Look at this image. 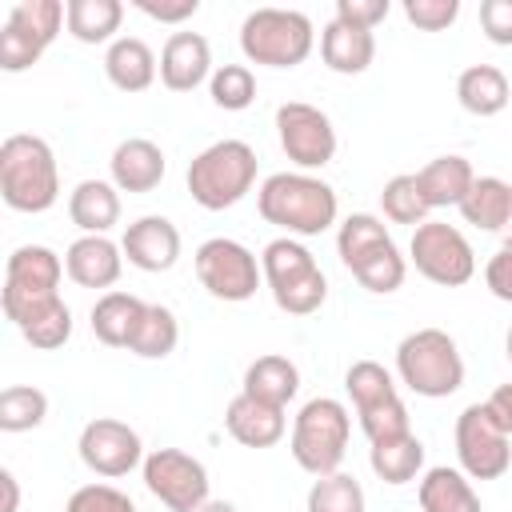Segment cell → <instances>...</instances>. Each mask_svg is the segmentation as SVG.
Wrapping results in <instances>:
<instances>
[{
  "label": "cell",
  "mask_w": 512,
  "mask_h": 512,
  "mask_svg": "<svg viewBox=\"0 0 512 512\" xmlns=\"http://www.w3.org/2000/svg\"><path fill=\"white\" fill-rule=\"evenodd\" d=\"M256 212L284 228V236H320L336 224V188L312 172H272L256 188Z\"/></svg>",
  "instance_id": "6da1fadb"
},
{
  "label": "cell",
  "mask_w": 512,
  "mask_h": 512,
  "mask_svg": "<svg viewBox=\"0 0 512 512\" xmlns=\"http://www.w3.org/2000/svg\"><path fill=\"white\" fill-rule=\"evenodd\" d=\"M0 196L12 212H48L60 200L56 152L44 136L12 132L0 144Z\"/></svg>",
  "instance_id": "7a4b0ae2"
},
{
  "label": "cell",
  "mask_w": 512,
  "mask_h": 512,
  "mask_svg": "<svg viewBox=\"0 0 512 512\" xmlns=\"http://www.w3.org/2000/svg\"><path fill=\"white\" fill-rule=\"evenodd\" d=\"M256 164L260 160H256L252 144L228 136V140H216L204 152H196L192 164H188V172H184V180H188V192H192V200L200 208L224 212V208L240 204L252 192Z\"/></svg>",
  "instance_id": "3957f363"
},
{
  "label": "cell",
  "mask_w": 512,
  "mask_h": 512,
  "mask_svg": "<svg viewBox=\"0 0 512 512\" xmlns=\"http://www.w3.org/2000/svg\"><path fill=\"white\" fill-rule=\"evenodd\" d=\"M260 272L276 308L288 316H312L328 300V276L296 236L268 240L260 252Z\"/></svg>",
  "instance_id": "277c9868"
},
{
  "label": "cell",
  "mask_w": 512,
  "mask_h": 512,
  "mask_svg": "<svg viewBox=\"0 0 512 512\" xmlns=\"http://www.w3.org/2000/svg\"><path fill=\"white\" fill-rule=\"evenodd\" d=\"M348 436H352L348 408L336 396H312L292 416L288 452L308 476H328V472H340L344 452H348Z\"/></svg>",
  "instance_id": "5b68a950"
},
{
  "label": "cell",
  "mask_w": 512,
  "mask_h": 512,
  "mask_svg": "<svg viewBox=\"0 0 512 512\" xmlns=\"http://www.w3.org/2000/svg\"><path fill=\"white\" fill-rule=\"evenodd\" d=\"M396 376L424 400H444L464 384V356L444 328H416L396 344Z\"/></svg>",
  "instance_id": "8992f818"
},
{
  "label": "cell",
  "mask_w": 512,
  "mask_h": 512,
  "mask_svg": "<svg viewBox=\"0 0 512 512\" xmlns=\"http://www.w3.org/2000/svg\"><path fill=\"white\" fill-rule=\"evenodd\" d=\"M316 28L296 8H252L240 24V52L248 64L296 68L312 56Z\"/></svg>",
  "instance_id": "52a82bcc"
},
{
  "label": "cell",
  "mask_w": 512,
  "mask_h": 512,
  "mask_svg": "<svg viewBox=\"0 0 512 512\" xmlns=\"http://www.w3.org/2000/svg\"><path fill=\"white\" fill-rule=\"evenodd\" d=\"M192 268H196V280L208 296L224 300V304H244L256 296V288L264 284V272H260V260L248 244L232 240V236H208L196 256H192Z\"/></svg>",
  "instance_id": "ba28073f"
},
{
  "label": "cell",
  "mask_w": 512,
  "mask_h": 512,
  "mask_svg": "<svg viewBox=\"0 0 512 512\" xmlns=\"http://www.w3.org/2000/svg\"><path fill=\"white\" fill-rule=\"evenodd\" d=\"M68 28V4L60 0H20L4 28H0V68L4 72H24L32 68L48 44Z\"/></svg>",
  "instance_id": "9c48e42d"
},
{
  "label": "cell",
  "mask_w": 512,
  "mask_h": 512,
  "mask_svg": "<svg viewBox=\"0 0 512 512\" xmlns=\"http://www.w3.org/2000/svg\"><path fill=\"white\" fill-rule=\"evenodd\" d=\"M408 260L424 280H432L440 288H460L476 276V252H472L468 236L444 220H424L420 228H412Z\"/></svg>",
  "instance_id": "30bf717a"
},
{
  "label": "cell",
  "mask_w": 512,
  "mask_h": 512,
  "mask_svg": "<svg viewBox=\"0 0 512 512\" xmlns=\"http://www.w3.org/2000/svg\"><path fill=\"white\" fill-rule=\"evenodd\" d=\"M60 280H64V260L48 244L12 248L8 264H4V292H0L4 316L16 324L32 304L60 296Z\"/></svg>",
  "instance_id": "8fae6325"
},
{
  "label": "cell",
  "mask_w": 512,
  "mask_h": 512,
  "mask_svg": "<svg viewBox=\"0 0 512 512\" xmlns=\"http://www.w3.org/2000/svg\"><path fill=\"white\" fill-rule=\"evenodd\" d=\"M140 476H144V488L168 512H200L212 500L208 468L184 448H152L140 464Z\"/></svg>",
  "instance_id": "7c38bea8"
},
{
  "label": "cell",
  "mask_w": 512,
  "mask_h": 512,
  "mask_svg": "<svg viewBox=\"0 0 512 512\" xmlns=\"http://www.w3.org/2000/svg\"><path fill=\"white\" fill-rule=\"evenodd\" d=\"M456 460L468 480H500L512 468V436L488 404H468L456 416Z\"/></svg>",
  "instance_id": "4fadbf2b"
},
{
  "label": "cell",
  "mask_w": 512,
  "mask_h": 512,
  "mask_svg": "<svg viewBox=\"0 0 512 512\" xmlns=\"http://www.w3.org/2000/svg\"><path fill=\"white\" fill-rule=\"evenodd\" d=\"M276 136H280L284 156H288L300 172L324 168V164H332V156H336V128H332L328 112L316 108V104H304V100L280 104V108H276Z\"/></svg>",
  "instance_id": "5bb4252c"
},
{
  "label": "cell",
  "mask_w": 512,
  "mask_h": 512,
  "mask_svg": "<svg viewBox=\"0 0 512 512\" xmlns=\"http://www.w3.org/2000/svg\"><path fill=\"white\" fill-rule=\"evenodd\" d=\"M76 452L84 460L88 472L104 476V480H120L128 476L132 468L144 464V440L132 424L116 420V416H96L80 428V440H76Z\"/></svg>",
  "instance_id": "9a60e30c"
},
{
  "label": "cell",
  "mask_w": 512,
  "mask_h": 512,
  "mask_svg": "<svg viewBox=\"0 0 512 512\" xmlns=\"http://www.w3.org/2000/svg\"><path fill=\"white\" fill-rule=\"evenodd\" d=\"M124 260L140 272H168L180 260V228L168 216H140L120 236Z\"/></svg>",
  "instance_id": "2e32d148"
},
{
  "label": "cell",
  "mask_w": 512,
  "mask_h": 512,
  "mask_svg": "<svg viewBox=\"0 0 512 512\" xmlns=\"http://www.w3.org/2000/svg\"><path fill=\"white\" fill-rule=\"evenodd\" d=\"M212 44L200 32H172L160 48V84L168 92H192L212 80Z\"/></svg>",
  "instance_id": "e0dca14e"
},
{
  "label": "cell",
  "mask_w": 512,
  "mask_h": 512,
  "mask_svg": "<svg viewBox=\"0 0 512 512\" xmlns=\"http://www.w3.org/2000/svg\"><path fill=\"white\" fill-rule=\"evenodd\" d=\"M108 172H112V184L120 192H132V196H144L152 188H160L164 172H168V160H164V148L148 136H128L112 148V160H108Z\"/></svg>",
  "instance_id": "ac0fdd59"
},
{
  "label": "cell",
  "mask_w": 512,
  "mask_h": 512,
  "mask_svg": "<svg viewBox=\"0 0 512 512\" xmlns=\"http://www.w3.org/2000/svg\"><path fill=\"white\" fill-rule=\"evenodd\" d=\"M224 428L244 448H272V444L284 440L288 416L276 404H264V400H256L248 392H236L228 400V408H224Z\"/></svg>",
  "instance_id": "d6986e66"
},
{
  "label": "cell",
  "mask_w": 512,
  "mask_h": 512,
  "mask_svg": "<svg viewBox=\"0 0 512 512\" xmlns=\"http://www.w3.org/2000/svg\"><path fill=\"white\" fill-rule=\"evenodd\" d=\"M64 272L80 288H108L124 272V248L108 236H76L64 252Z\"/></svg>",
  "instance_id": "ffe728a7"
},
{
  "label": "cell",
  "mask_w": 512,
  "mask_h": 512,
  "mask_svg": "<svg viewBox=\"0 0 512 512\" xmlns=\"http://www.w3.org/2000/svg\"><path fill=\"white\" fill-rule=\"evenodd\" d=\"M144 312H148V300H140L124 288H112V292L96 296V304H92V336L108 348H132Z\"/></svg>",
  "instance_id": "44dd1931"
},
{
  "label": "cell",
  "mask_w": 512,
  "mask_h": 512,
  "mask_svg": "<svg viewBox=\"0 0 512 512\" xmlns=\"http://www.w3.org/2000/svg\"><path fill=\"white\" fill-rule=\"evenodd\" d=\"M320 60L340 76H360L376 60V36L368 28H356L332 16L320 32Z\"/></svg>",
  "instance_id": "7402d4cb"
},
{
  "label": "cell",
  "mask_w": 512,
  "mask_h": 512,
  "mask_svg": "<svg viewBox=\"0 0 512 512\" xmlns=\"http://www.w3.org/2000/svg\"><path fill=\"white\" fill-rule=\"evenodd\" d=\"M68 220L84 236H108L120 224V188L112 180H80L68 192Z\"/></svg>",
  "instance_id": "603a6c76"
},
{
  "label": "cell",
  "mask_w": 512,
  "mask_h": 512,
  "mask_svg": "<svg viewBox=\"0 0 512 512\" xmlns=\"http://www.w3.org/2000/svg\"><path fill=\"white\" fill-rule=\"evenodd\" d=\"M104 76L120 92H144V88L156 84L160 60L140 36H116L108 44V52H104Z\"/></svg>",
  "instance_id": "cb8c5ba5"
},
{
  "label": "cell",
  "mask_w": 512,
  "mask_h": 512,
  "mask_svg": "<svg viewBox=\"0 0 512 512\" xmlns=\"http://www.w3.org/2000/svg\"><path fill=\"white\" fill-rule=\"evenodd\" d=\"M416 184H420V196H424L428 208H460V200L476 184V172H472V164L464 156L444 152V156L428 160L416 172Z\"/></svg>",
  "instance_id": "d4e9b609"
},
{
  "label": "cell",
  "mask_w": 512,
  "mask_h": 512,
  "mask_svg": "<svg viewBox=\"0 0 512 512\" xmlns=\"http://www.w3.org/2000/svg\"><path fill=\"white\" fill-rule=\"evenodd\" d=\"M416 500H420V512H484L480 492L472 488V480L460 468H448V464H436L420 476Z\"/></svg>",
  "instance_id": "484cf974"
},
{
  "label": "cell",
  "mask_w": 512,
  "mask_h": 512,
  "mask_svg": "<svg viewBox=\"0 0 512 512\" xmlns=\"http://www.w3.org/2000/svg\"><path fill=\"white\" fill-rule=\"evenodd\" d=\"M456 100L472 116H496L512 100V80L496 64H468L456 76Z\"/></svg>",
  "instance_id": "4316f807"
},
{
  "label": "cell",
  "mask_w": 512,
  "mask_h": 512,
  "mask_svg": "<svg viewBox=\"0 0 512 512\" xmlns=\"http://www.w3.org/2000/svg\"><path fill=\"white\" fill-rule=\"evenodd\" d=\"M240 392L264 400V404L288 408V400H296V392H300V368L280 352H264L244 368V388Z\"/></svg>",
  "instance_id": "83f0119b"
},
{
  "label": "cell",
  "mask_w": 512,
  "mask_h": 512,
  "mask_svg": "<svg viewBox=\"0 0 512 512\" xmlns=\"http://www.w3.org/2000/svg\"><path fill=\"white\" fill-rule=\"evenodd\" d=\"M460 216L480 232H504L512 216V184L500 176H476V184L460 200Z\"/></svg>",
  "instance_id": "f1b7e54d"
},
{
  "label": "cell",
  "mask_w": 512,
  "mask_h": 512,
  "mask_svg": "<svg viewBox=\"0 0 512 512\" xmlns=\"http://www.w3.org/2000/svg\"><path fill=\"white\" fill-rule=\"evenodd\" d=\"M368 464H372V472H376L384 484L400 488V484H408V480H416V476L424 472V444H420L416 432L380 440V444L368 448Z\"/></svg>",
  "instance_id": "f546056e"
},
{
  "label": "cell",
  "mask_w": 512,
  "mask_h": 512,
  "mask_svg": "<svg viewBox=\"0 0 512 512\" xmlns=\"http://www.w3.org/2000/svg\"><path fill=\"white\" fill-rule=\"evenodd\" d=\"M16 328H20V336H24L32 348L56 352V348H64L68 336H72V308L64 304V296L40 300V304H32V308L16 320Z\"/></svg>",
  "instance_id": "4dcf8cb0"
},
{
  "label": "cell",
  "mask_w": 512,
  "mask_h": 512,
  "mask_svg": "<svg viewBox=\"0 0 512 512\" xmlns=\"http://www.w3.org/2000/svg\"><path fill=\"white\" fill-rule=\"evenodd\" d=\"M124 20L120 0H68V32L80 44H112Z\"/></svg>",
  "instance_id": "1f68e13d"
},
{
  "label": "cell",
  "mask_w": 512,
  "mask_h": 512,
  "mask_svg": "<svg viewBox=\"0 0 512 512\" xmlns=\"http://www.w3.org/2000/svg\"><path fill=\"white\" fill-rule=\"evenodd\" d=\"M348 272L356 276L360 288H368V292H376V296H388V292H396V288L404 284V276H408V260L400 256L396 240H388V244L372 248L368 256H360Z\"/></svg>",
  "instance_id": "d6a6232c"
},
{
  "label": "cell",
  "mask_w": 512,
  "mask_h": 512,
  "mask_svg": "<svg viewBox=\"0 0 512 512\" xmlns=\"http://www.w3.org/2000/svg\"><path fill=\"white\" fill-rule=\"evenodd\" d=\"M176 344H180V320H176V312L168 304H148V312H144V320H140L136 340H132L128 352H136L140 360H164V356L176 352Z\"/></svg>",
  "instance_id": "836d02e7"
},
{
  "label": "cell",
  "mask_w": 512,
  "mask_h": 512,
  "mask_svg": "<svg viewBox=\"0 0 512 512\" xmlns=\"http://www.w3.org/2000/svg\"><path fill=\"white\" fill-rule=\"evenodd\" d=\"M344 392H348V400H352V408H356V412L376 408V404H384V400L400 396V392H396L392 372H388L380 360H352V364H348V372H344Z\"/></svg>",
  "instance_id": "e575fe53"
},
{
  "label": "cell",
  "mask_w": 512,
  "mask_h": 512,
  "mask_svg": "<svg viewBox=\"0 0 512 512\" xmlns=\"http://www.w3.org/2000/svg\"><path fill=\"white\" fill-rule=\"evenodd\" d=\"M48 416V396L36 384H8L0 392V432H32Z\"/></svg>",
  "instance_id": "d590c367"
},
{
  "label": "cell",
  "mask_w": 512,
  "mask_h": 512,
  "mask_svg": "<svg viewBox=\"0 0 512 512\" xmlns=\"http://www.w3.org/2000/svg\"><path fill=\"white\" fill-rule=\"evenodd\" d=\"M304 508H308V512H364L368 500H364V488H360L356 476H348V472H328V476H316V480H312Z\"/></svg>",
  "instance_id": "8d00e7d4"
},
{
  "label": "cell",
  "mask_w": 512,
  "mask_h": 512,
  "mask_svg": "<svg viewBox=\"0 0 512 512\" xmlns=\"http://www.w3.org/2000/svg\"><path fill=\"white\" fill-rule=\"evenodd\" d=\"M388 240H392V232L384 228L380 216H372V212H352V216H344V224H340V232H336L340 264L352 268L360 256H368L372 248H380V244H388Z\"/></svg>",
  "instance_id": "74e56055"
},
{
  "label": "cell",
  "mask_w": 512,
  "mask_h": 512,
  "mask_svg": "<svg viewBox=\"0 0 512 512\" xmlns=\"http://www.w3.org/2000/svg\"><path fill=\"white\" fill-rule=\"evenodd\" d=\"M380 208H384V216L392 220V224H412V228H420L424 220H428V204H424V196H420V184H416V172H400V176H392L384 188H380Z\"/></svg>",
  "instance_id": "f35d334b"
},
{
  "label": "cell",
  "mask_w": 512,
  "mask_h": 512,
  "mask_svg": "<svg viewBox=\"0 0 512 512\" xmlns=\"http://www.w3.org/2000/svg\"><path fill=\"white\" fill-rule=\"evenodd\" d=\"M208 96L224 112H244L256 100V76L248 64H220L208 80Z\"/></svg>",
  "instance_id": "ab89813d"
},
{
  "label": "cell",
  "mask_w": 512,
  "mask_h": 512,
  "mask_svg": "<svg viewBox=\"0 0 512 512\" xmlns=\"http://www.w3.org/2000/svg\"><path fill=\"white\" fill-rule=\"evenodd\" d=\"M356 420H360V432L368 436V444H380V440H392V436L412 432V428H408V408H404L400 396H392V400H384V404H376V408L356 412Z\"/></svg>",
  "instance_id": "60d3db41"
},
{
  "label": "cell",
  "mask_w": 512,
  "mask_h": 512,
  "mask_svg": "<svg viewBox=\"0 0 512 512\" xmlns=\"http://www.w3.org/2000/svg\"><path fill=\"white\" fill-rule=\"evenodd\" d=\"M64 512H136V504L128 492H120L112 484H80L68 496Z\"/></svg>",
  "instance_id": "b9f144b4"
},
{
  "label": "cell",
  "mask_w": 512,
  "mask_h": 512,
  "mask_svg": "<svg viewBox=\"0 0 512 512\" xmlns=\"http://www.w3.org/2000/svg\"><path fill=\"white\" fill-rule=\"evenodd\" d=\"M404 16L420 32H444V28L456 24L460 0H404Z\"/></svg>",
  "instance_id": "7bdbcfd3"
},
{
  "label": "cell",
  "mask_w": 512,
  "mask_h": 512,
  "mask_svg": "<svg viewBox=\"0 0 512 512\" xmlns=\"http://www.w3.org/2000/svg\"><path fill=\"white\" fill-rule=\"evenodd\" d=\"M480 28L492 44L512 48V0H480Z\"/></svg>",
  "instance_id": "ee69618b"
},
{
  "label": "cell",
  "mask_w": 512,
  "mask_h": 512,
  "mask_svg": "<svg viewBox=\"0 0 512 512\" xmlns=\"http://www.w3.org/2000/svg\"><path fill=\"white\" fill-rule=\"evenodd\" d=\"M484 284H488V292H492L496 300L512 304V240H504V244L488 256V264H484Z\"/></svg>",
  "instance_id": "f6af8a7d"
},
{
  "label": "cell",
  "mask_w": 512,
  "mask_h": 512,
  "mask_svg": "<svg viewBox=\"0 0 512 512\" xmlns=\"http://www.w3.org/2000/svg\"><path fill=\"white\" fill-rule=\"evenodd\" d=\"M392 4L388 0H336V20L356 24V28H376L380 20H388Z\"/></svg>",
  "instance_id": "bcb514c9"
},
{
  "label": "cell",
  "mask_w": 512,
  "mask_h": 512,
  "mask_svg": "<svg viewBox=\"0 0 512 512\" xmlns=\"http://www.w3.org/2000/svg\"><path fill=\"white\" fill-rule=\"evenodd\" d=\"M148 20H160V24H184L200 12V0H132Z\"/></svg>",
  "instance_id": "7dc6e473"
},
{
  "label": "cell",
  "mask_w": 512,
  "mask_h": 512,
  "mask_svg": "<svg viewBox=\"0 0 512 512\" xmlns=\"http://www.w3.org/2000/svg\"><path fill=\"white\" fill-rule=\"evenodd\" d=\"M484 404L492 408V416H496V420L504 424V432L512 436V380H508V384H496Z\"/></svg>",
  "instance_id": "c3c4849f"
},
{
  "label": "cell",
  "mask_w": 512,
  "mask_h": 512,
  "mask_svg": "<svg viewBox=\"0 0 512 512\" xmlns=\"http://www.w3.org/2000/svg\"><path fill=\"white\" fill-rule=\"evenodd\" d=\"M0 512H16L20 508V480L12 468H0Z\"/></svg>",
  "instance_id": "681fc988"
},
{
  "label": "cell",
  "mask_w": 512,
  "mask_h": 512,
  "mask_svg": "<svg viewBox=\"0 0 512 512\" xmlns=\"http://www.w3.org/2000/svg\"><path fill=\"white\" fill-rule=\"evenodd\" d=\"M200 512H240V508H236L232 500H208V504H204Z\"/></svg>",
  "instance_id": "f907efd6"
},
{
  "label": "cell",
  "mask_w": 512,
  "mask_h": 512,
  "mask_svg": "<svg viewBox=\"0 0 512 512\" xmlns=\"http://www.w3.org/2000/svg\"><path fill=\"white\" fill-rule=\"evenodd\" d=\"M504 352H508V360H512V328H508V336H504Z\"/></svg>",
  "instance_id": "816d5d0a"
},
{
  "label": "cell",
  "mask_w": 512,
  "mask_h": 512,
  "mask_svg": "<svg viewBox=\"0 0 512 512\" xmlns=\"http://www.w3.org/2000/svg\"><path fill=\"white\" fill-rule=\"evenodd\" d=\"M504 240H512V216H508V228H504Z\"/></svg>",
  "instance_id": "f5cc1de1"
}]
</instances>
